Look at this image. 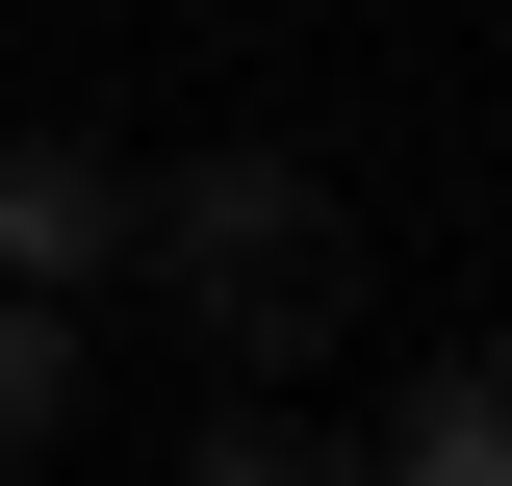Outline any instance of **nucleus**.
<instances>
[{
	"instance_id": "1",
	"label": "nucleus",
	"mask_w": 512,
	"mask_h": 486,
	"mask_svg": "<svg viewBox=\"0 0 512 486\" xmlns=\"http://www.w3.org/2000/svg\"><path fill=\"white\" fill-rule=\"evenodd\" d=\"M128 256L180 282V333H205L231 384L333 359V307H359V231H333V180H308V154H205V180H128Z\"/></svg>"
},
{
	"instance_id": "2",
	"label": "nucleus",
	"mask_w": 512,
	"mask_h": 486,
	"mask_svg": "<svg viewBox=\"0 0 512 486\" xmlns=\"http://www.w3.org/2000/svg\"><path fill=\"white\" fill-rule=\"evenodd\" d=\"M103 256H128V180H103V154H77V128H26V154H0V282H103Z\"/></svg>"
},
{
	"instance_id": "3",
	"label": "nucleus",
	"mask_w": 512,
	"mask_h": 486,
	"mask_svg": "<svg viewBox=\"0 0 512 486\" xmlns=\"http://www.w3.org/2000/svg\"><path fill=\"white\" fill-rule=\"evenodd\" d=\"M384 486H512V333H461V359L410 384V435H384Z\"/></svg>"
},
{
	"instance_id": "4",
	"label": "nucleus",
	"mask_w": 512,
	"mask_h": 486,
	"mask_svg": "<svg viewBox=\"0 0 512 486\" xmlns=\"http://www.w3.org/2000/svg\"><path fill=\"white\" fill-rule=\"evenodd\" d=\"M52 435H77V307L0 282V461H52Z\"/></svg>"
},
{
	"instance_id": "5",
	"label": "nucleus",
	"mask_w": 512,
	"mask_h": 486,
	"mask_svg": "<svg viewBox=\"0 0 512 486\" xmlns=\"http://www.w3.org/2000/svg\"><path fill=\"white\" fill-rule=\"evenodd\" d=\"M180 486H384L359 435H282V384H231V435H180Z\"/></svg>"
}]
</instances>
